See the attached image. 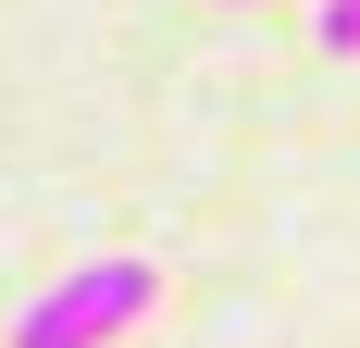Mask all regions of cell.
Masks as SVG:
<instances>
[{
  "label": "cell",
  "instance_id": "cell-2",
  "mask_svg": "<svg viewBox=\"0 0 360 348\" xmlns=\"http://www.w3.org/2000/svg\"><path fill=\"white\" fill-rule=\"evenodd\" d=\"M311 25H323L335 63H360V0H311Z\"/></svg>",
  "mask_w": 360,
  "mask_h": 348
},
{
  "label": "cell",
  "instance_id": "cell-1",
  "mask_svg": "<svg viewBox=\"0 0 360 348\" xmlns=\"http://www.w3.org/2000/svg\"><path fill=\"white\" fill-rule=\"evenodd\" d=\"M162 299V274L149 261H75L50 299H25V323H13V348H112L124 323Z\"/></svg>",
  "mask_w": 360,
  "mask_h": 348
}]
</instances>
